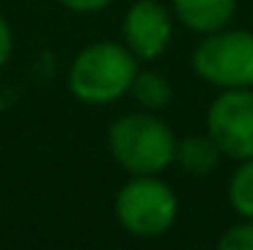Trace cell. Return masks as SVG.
Here are the masks:
<instances>
[{"label":"cell","mask_w":253,"mask_h":250,"mask_svg":"<svg viewBox=\"0 0 253 250\" xmlns=\"http://www.w3.org/2000/svg\"><path fill=\"white\" fill-rule=\"evenodd\" d=\"M135 75L137 57L122 43L100 40L76 54L68 73V86L81 103L108 105L129 92Z\"/></svg>","instance_id":"cell-1"},{"label":"cell","mask_w":253,"mask_h":250,"mask_svg":"<svg viewBox=\"0 0 253 250\" xmlns=\"http://www.w3.org/2000/svg\"><path fill=\"white\" fill-rule=\"evenodd\" d=\"M175 135L151 113H126L108 129L111 156L132 175H156L175 162Z\"/></svg>","instance_id":"cell-2"},{"label":"cell","mask_w":253,"mask_h":250,"mask_svg":"<svg viewBox=\"0 0 253 250\" xmlns=\"http://www.w3.org/2000/svg\"><path fill=\"white\" fill-rule=\"evenodd\" d=\"M116 218L132 237L154 240L172 229L178 218V196L154 175H135L116 194Z\"/></svg>","instance_id":"cell-3"},{"label":"cell","mask_w":253,"mask_h":250,"mask_svg":"<svg viewBox=\"0 0 253 250\" xmlns=\"http://www.w3.org/2000/svg\"><path fill=\"white\" fill-rule=\"evenodd\" d=\"M197 75L218 89H251L253 86V33L248 30H215L194 49Z\"/></svg>","instance_id":"cell-4"},{"label":"cell","mask_w":253,"mask_h":250,"mask_svg":"<svg viewBox=\"0 0 253 250\" xmlns=\"http://www.w3.org/2000/svg\"><path fill=\"white\" fill-rule=\"evenodd\" d=\"M208 135L234 162L253 156V92L224 89L208 110Z\"/></svg>","instance_id":"cell-5"},{"label":"cell","mask_w":253,"mask_h":250,"mask_svg":"<svg viewBox=\"0 0 253 250\" xmlns=\"http://www.w3.org/2000/svg\"><path fill=\"white\" fill-rule=\"evenodd\" d=\"M172 38V22L159 0H137L124 16V46L137 59L154 62Z\"/></svg>","instance_id":"cell-6"},{"label":"cell","mask_w":253,"mask_h":250,"mask_svg":"<svg viewBox=\"0 0 253 250\" xmlns=\"http://www.w3.org/2000/svg\"><path fill=\"white\" fill-rule=\"evenodd\" d=\"M178 19L194 33H215L234 16L237 0H172Z\"/></svg>","instance_id":"cell-7"},{"label":"cell","mask_w":253,"mask_h":250,"mask_svg":"<svg viewBox=\"0 0 253 250\" xmlns=\"http://www.w3.org/2000/svg\"><path fill=\"white\" fill-rule=\"evenodd\" d=\"M221 148L215 145V140L210 135H189V138L178 140L175 145V162L180 170L189 175H208L213 172L221 162Z\"/></svg>","instance_id":"cell-8"},{"label":"cell","mask_w":253,"mask_h":250,"mask_svg":"<svg viewBox=\"0 0 253 250\" xmlns=\"http://www.w3.org/2000/svg\"><path fill=\"white\" fill-rule=\"evenodd\" d=\"M132 94L137 97V103L148 110H159L165 108L167 103L172 100V86L167 83V78L156 70H137L135 81H132Z\"/></svg>","instance_id":"cell-9"},{"label":"cell","mask_w":253,"mask_h":250,"mask_svg":"<svg viewBox=\"0 0 253 250\" xmlns=\"http://www.w3.org/2000/svg\"><path fill=\"white\" fill-rule=\"evenodd\" d=\"M229 205L243 218H253V156L243 159L229 178Z\"/></svg>","instance_id":"cell-10"},{"label":"cell","mask_w":253,"mask_h":250,"mask_svg":"<svg viewBox=\"0 0 253 250\" xmlns=\"http://www.w3.org/2000/svg\"><path fill=\"white\" fill-rule=\"evenodd\" d=\"M221 250H253V218H245L243 223H234L221 234Z\"/></svg>","instance_id":"cell-11"},{"label":"cell","mask_w":253,"mask_h":250,"mask_svg":"<svg viewBox=\"0 0 253 250\" xmlns=\"http://www.w3.org/2000/svg\"><path fill=\"white\" fill-rule=\"evenodd\" d=\"M65 8L78 11V14H94V11H102L105 5H111L113 0H59Z\"/></svg>","instance_id":"cell-12"},{"label":"cell","mask_w":253,"mask_h":250,"mask_svg":"<svg viewBox=\"0 0 253 250\" xmlns=\"http://www.w3.org/2000/svg\"><path fill=\"white\" fill-rule=\"evenodd\" d=\"M11 51H14V35H11L8 22H5L3 14H0V68L11 59Z\"/></svg>","instance_id":"cell-13"}]
</instances>
